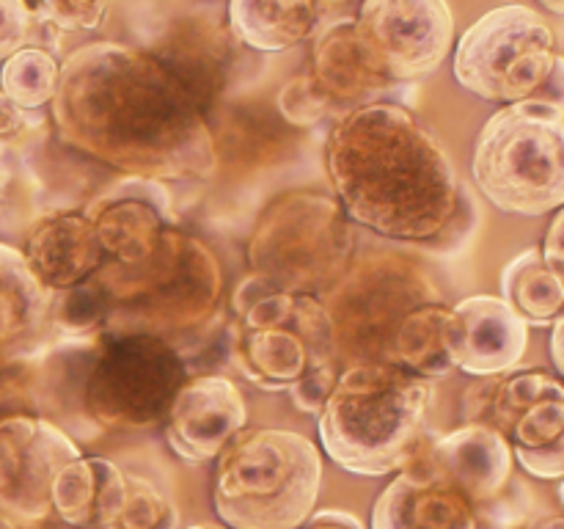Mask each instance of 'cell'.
<instances>
[{
    "label": "cell",
    "instance_id": "cell-10",
    "mask_svg": "<svg viewBox=\"0 0 564 529\" xmlns=\"http://www.w3.org/2000/svg\"><path fill=\"white\" fill-rule=\"evenodd\" d=\"M556 55L554 31L540 11L501 6L460 36L455 77L466 91L488 102H527L545 83Z\"/></svg>",
    "mask_w": 564,
    "mask_h": 529
},
{
    "label": "cell",
    "instance_id": "cell-43",
    "mask_svg": "<svg viewBox=\"0 0 564 529\" xmlns=\"http://www.w3.org/2000/svg\"><path fill=\"white\" fill-rule=\"evenodd\" d=\"M185 529H226V527H215V523H196V527H185Z\"/></svg>",
    "mask_w": 564,
    "mask_h": 529
},
{
    "label": "cell",
    "instance_id": "cell-23",
    "mask_svg": "<svg viewBox=\"0 0 564 529\" xmlns=\"http://www.w3.org/2000/svg\"><path fill=\"white\" fill-rule=\"evenodd\" d=\"M330 11V6L308 0H235L226 6V25L237 44L257 53H281L323 31Z\"/></svg>",
    "mask_w": 564,
    "mask_h": 529
},
{
    "label": "cell",
    "instance_id": "cell-4",
    "mask_svg": "<svg viewBox=\"0 0 564 529\" xmlns=\"http://www.w3.org/2000/svg\"><path fill=\"white\" fill-rule=\"evenodd\" d=\"M323 488V455L295 430H242L215 461L213 505L226 529H303Z\"/></svg>",
    "mask_w": 564,
    "mask_h": 529
},
{
    "label": "cell",
    "instance_id": "cell-31",
    "mask_svg": "<svg viewBox=\"0 0 564 529\" xmlns=\"http://www.w3.org/2000/svg\"><path fill=\"white\" fill-rule=\"evenodd\" d=\"M334 108V99L317 86L312 75H297L281 88L279 110L290 125L312 127Z\"/></svg>",
    "mask_w": 564,
    "mask_h": 529
},
{
    "label": "cell",
    "instance_id": "cell-28",
    "mask_svg": "<svg viewBox=\"0 0 564 529\" xmlns=\"http://www.w3.org/2000/svg\"><path fill=\"white\" fill-rule=\"evenodd\" d=\"M549 397H564V384L556 375L543 373V369H527V373L499 375L494 402L485 428H494L507 439L512 424L523 417L532 406L549 400Z\"/></svg>",
    "mask_w": 564,
    "mask_h": 529
},
{
    "label": "cell",
    "instance_id": "cell-32",
    "mask_svg": "<svg viewBox=\"0 0 564 529\" xmlns=\"http://www.w3.org/2000/svg\"><path fill=\"white\" fill-rule=\"evenodd\" d=\"M33 17L47 22L53 31L72 33V31H94L102 25L108 17L105 3H86V0H53V3L31 6Z\"/></svg>",
    "mask_w": 564,
    "mask_h": 529
},
{
    "label": "cell",
    "instance_id": "cell-25",
    "mask_svg": "<svg viewBox=\"0 0 564 529\" xmlns=\"http://www.w3.org/2000/svg\"><path fill=\"white\" fill-rule=\"evenodd\" d=\"M449 317L452 306H446L444 301L413 309L397 331L394 345H391V364L424 380L446 378L455 373L449 347H446Z\"/></svg>",
    "mask_w": 564,
    "mask_h": 529
},
{
    "label": "cell",
    "instance_id": "cell-16",
    "mask_svg": "<svg viewBox=\"0 0 564 529\" xmlns=\"http://www.w3.org/2000/svg\"><path fill=\"white\" fill-rule=\"evenodd\" d=\"M452 367L474 378L507 375L529 347V325L496 295H471L452 306L446 328Z\"/></svg>",
    "mask_w": 564,
    "mask_h": 529
},
{
    "label": "cell",
    "instance_id": "cell-8",
    "mask_svg": "<svg viewBox=\"0 0 564 529\" xmlns=\"http://www.w3.org/2000/svg\"><path fill=\"white\" fill-rule=\"evenodd\" d=\"M352 226L339 202L323 193H286L257 220L248 262L281 292L325 295L350 264Z\"/></svg>",
    "mask_w": 564,
    "mask_h": 529
},
{
    "label": "cell",
    "instance_id": "cell-11",
    "mask_svg": "<svg viewBox=\"0 0 564 529\" xmlns=\"http://www.w3.org/2000/svg\"><path fill=\"white\" fill-rule=\"evenodd\" d=\"M187 380V361L169 339L110 331L83 397L99 424L138 430L169 417L171 402Z\"/></svg>",
    "mask_w": 564,
    "mask_h": 529
},
{
    "label": "cell",
    "instance_id": "cell-38",
    "mask_svg": "<svg viewBox=\"0 0 564 529\" xmlns=\"http://www.w3.org/2000/svg\"><path fill=\"white\" fill-rule=\"evenodd\" d=\"M303 529H367L356 516L345 510H319L303 523Z\"/></svg>",
    "mask_w": 564,
    "mask_h": 529
},
{
    "label": "cell",
    "instance_id": "cell-3",
    "mask_svg": "<svg viewBox=\"0 0 564 529\" xmlns=\"http://www.w3.org/2000/svg\"><path fill=\"white\" fill-rule=\"evenodd\" d=\"M433 380L391 364H350L317 413L325 457L361 477L402 472L424 444Z\"/></svg>",
    "mask_w": 564,
    "mask_h": 529
},
{
    "label": "cell",
    "instance_id": "cell-1",
    "mask_svg": "<svg viewBox=\"0 0 564 529\" xmlns=\"http://www.w3.org/2000/svg\"><path fill=\"white\" fill-rule=\"evenodd\" d=\"M53 119L61 138L124 176L207 180L215 138L180 77L143 47L91 42L58 66Z\"/></svg>",
    "mask_w": 564,
    "mask_h": 529
},
{
    "label": "cell",
    "instance_id": "cell-2",
    "mask_svg": "<svg viewBox=\"0 0 564 529\" xmlns=\"http://www.w3.org/2000/svg\"><path fill=\"white\" fill-rule=\"evenodd\" d=\"M325 160L347 218L391 240H441L460 215L449 154L402 105H356L328 132Z\"/></svg>",
    "mask_w": 564,
    "mask_h": 529
},
{
    "label": "cell",
    "instance_id": "cell-6",
    "mask_svg": "<svg viewBox=\"0 0 564 529\" xmlns=\"http://www.w3.org/2000/svg\"><path fill=\"white\" fill-rule=\"evenodd\" d=\"M474 182L505 213L545 215L564 207V114L527 99L496 110L479 130Z\"/></svg>",
    "mask_w": 564,
    "mask_h": 529
},
{
    "label": "cell",
    "instance_id": "cell-30",
    "mask_svg": "<svg viewBox=\"0 0 564 529\" xmlns=\"http://www.w3.org/2000/svg\"><path fill=\"white\" fill-rule=\"evenodd\" d=\"M564 433V397H549L529 408L507 433L512 452H534L554 444Z\"/></svg>",
    "mask_w": 564,
    "mask_h": 529
},
{
    "label": "cell",
    "instance_id": "cell-42",
    "mask_svg": "<svg viewBox=\"0 0 564 529\" xmlns=\"http://www.w3.org/2000/svg\"><path fill=\"white\" fill-rule=\"evenodd\" d=\"M0 529H22V527H20V523H14V521H11V518L0 516Z\"/></svg>",
    "mask_w": 564,
    "mask_h": 529
},
{
    "label": "cell",
    "instance_id": "cell-14",
    "mask_svg": "<svg viewBox=\"0 0 564 529\" xmlns=\"http://www.w3.org/2000/svg\"><path fill=\"white\" fill-rule=\"evenodd\" d=\"M171 191L147 176H121L110 182L86 209L105 257L119 264L147 259L171 220Z\"/></svg>",
    "mask_w": 564,
    "mask_h": 529
},
{
    "label": "cell",
    "instance_id": "cell-13",
    "mask_svg": "<svg viewBox=\"0 0 564 529\" xmlns=\"http://www.w3.org/2000/svg\"><path fill=\"white\" fill-rule=\"evenodd\" d=\"M356 28L391 80L438 69L455 42V14L444 0H369Z\"/></svg>",
    "mask_w": 564,
    "mask_h": 529
},
{
    "label": "cell",
    "instance_id": "cell-36",
    "mask_svg": "<svg viewBox=\"0 0 564 529\" xmlns=\"http://www.w3.org/2000/svg\"><path fill=\"white\" fill-rule=\"evenodd\" d=\"M540 253H543L545 264L564 281V207L554 215V220H551Z\"/></svg>",
    "mask_w": 564,
    "mask_h": 529
},
{
    "label": "cell",
    "instance_id": "cell-20",
    "mask_svg": "<svg viewBox=\"0 0 564 529\" xmlns=\"http://www.w3.org/2000/svg\"><path fill=\"white\" fill-rule=\"evenodd\" d=\"M427 457L474 505L490 501L510 485L512 446L494 428L463 424L455 433L427 444Z\"/></svg>",
    "mask_w": 564,
    "mask_h": 529
},
{
    "label": "cell",
    "instance_id": "cell-34",
    "mask_svg": "<svg viewBox=\"0 0 564 529\" xmlns=\"http://www.w3.org/2000/svg\"><path fill=\"white\" fill-rule=\"evenodd\" d=\"M336 380H339V369H336V361L308 369V373L303 375V378L297 380L295 386H290L292 402H295L301 411L319 413V411H323L325 400L330 397V391H334Z\"/></svg>",
    "mask_w": 564,
    "mask_h": 529
},
{
    "label": "cell",
    "instance_id": "cell-37",
    "mask_svg": "<svg viewBox=\"0 0 564 529\" xmlns=\"http://www.w3.org/2000/svg\"><path fill=\"white\" fill-rule=\"evenodd\" d=\"M532 99H538V102H545V105H554L556 110H562L564 114V55H556L549 77H545V83L538 88V94H534Z\"/></svg>",
    "mask_w": 564,
    "mask_h": 529
},
{
    "label": "cell",
    "instance_id": "cell-44",
    "mask_svg": "<svg viewBox=\"0 0 564 529\" xmlns=\"http://www.w3.org/2000/svg\"><path fill=\"white\" fill-rule=\"evenodd\" d=\"M3 185H6V174L0 171V193H3ZM0 204H3V196H0Z\"/></svg>",
    "mask_w": 564,
    "mask_h": 529
},
{
    "label": "cell",
    "instance_id": "cell-9",
    "mask_svg": "<svg viewBox=\"0 0 564 529\" xmlns=\"http://www.w3.org/2000/svg\"><path fill=\"white\" fill-rule=\"evenodd\" d=\"M438 301L427 276L397 257L364 259L347 268L323 295L334 323L336 356L350 358V364H391V345L408 314Z\"/></svg>",
    "mask_w": 564,
    "mask_h": 529
},
{
    "label": "cell",
    "instance_id": "cell-35",
    "mask_svg": "<svg viewBox=\"0 0 564 529\" xmlns=\"http://www.w3.org/2000/svg\"><path fill=\"white\" fill-rule=\"evenodd\" d=\"M33 125L31 110H22L20 105L11 102L3 91H0V149L20 138L28 127Z\"/></svg>",
    "mask_w": 564,
    "mask_h": 529
},
{
    "label": "cell",
    "instance_id": "cell-18",
    "mask_svg": "<svg viewBox=\"0 0 564 529\" xmlns=\"http://www.w3.org/2000/svg\"><path fill=\"white\" fill-rule=\"evenodd\" d=\"M229 33L218 22L198 20L193 14L160 25L152 44H141V47L160 64L169 66L207 114L215 97L224 91L226 75H229L231 44H235V36Z\"/></svg>",
    "mask_w": 564,
    "mask_h": 529
},
{
    "label": "cell",
    "instance_id": "cell-5",
    "mask_svg": "<svg viewBox=\"0 0 564 529\" xmlns=\"http://www.w3.org/2000/svg\"><path fill=\"white\" fill-rule=\"evenodd\" d=\"M113 334L185 331L204 323L220 298V268L204 242L165 229L154 251L135 264L110 262L94 279Z\"/></svg>",
    "mask_w": 564,
    "mask_h": 529
},
{
    "label": "cell",
    "instance_id": "cell-29",
    "mask_svg": "<svg viewBox=\"0 0 564 529\" xmlns=\"http://www.w3.org/2000/svg\"><path fill=\"white\" fill-rule=\"evenodd\" d=\"M105 529H180V510L158 485L127 474L124 499Z\"/></svg>",
    "mask_w": 564,
    "mask_h": 529
},
{
    "label": "cell",
    "instance_id": "cell-19",
    "mask_svg": "<svg viewBox=\"0 0 564 529\" xmlns=\"http://www.w3.org/2000/svg\"><path fill=\"white\" fill-rule=\"evenodd\" d=\"M53 298L17 248L0 242V375L36 356L53 325Z\"/></svg>",
    "mask_w": 564,
    "mask_h": 529
},
{
    "label": "cell",
    "instance_id": "cell-17",
    "mask_svg": "<svg viewBox=\"0 0 564 529\" xmlns=\"http://www.w3.org/2000/svg\"><path fill=\"white\" fill-rule=\"evenodd\" d=\"M369 529H479L474 505L430 463L427 441L378 496Z\"/></svg>",
    "mask_w": 564,
    "mask_h": 529
},
{
    "label": "cell",
    "instance_id": "cell-41",
    "mask_svg": "<svg viewBox=\"0 0 564 529\" xmlns=\"http://www.w3.org/2000/svg\"><path fill=\"white\" fill-rule=\"evenodd\" d=\"M543 9H545V11H554V14L564 17V3H560V0H545Z\"/></svg>",
    "mask_w": 564,
    "mask_h": 529
},
{
    "label": "cell",
    "instance_id": "cell-12",
    "mask_svg": "<svg viewBox=\"0 0 564 529\" xmlns=\"http://www.w3.org/2000/svg\"><path fill=\"white\" fill-rule=\"evenodd\" d=\"M77 457L75 441L50 419L0 417V516L22 529L42 523L53 510L55 474Z\"/></svg>",
    "mask_w": 564,
    "mask_h": 529
},
{
    "label": "cell",
    "instance_id": "cell-40",
    "mask_svg": "<svg viewBox=\"0 0 564 529\" xmlns=\"http://www.w3.org/2000/svg\"><path fill=\"white\" fill-rule=\"evenodd\" d=\"M518 529H564V518H545V521L532 523V527H518Z\"/></svg>",
    "mask_w": 564,
    "mask_h": 529
},
{
    "label": "cell",
    "instance_id": "cell-39",
    "mask_svg": "<svg viewBox=\"0 0 564 529\" xmlns=\"http://www.w3.org/2000/svg\"><path fill=\"white\" fill-rule=\"evenodd\" d=\"M551 361H554L564 384V312L551 325Z\"/></svg>",
    "mask_w": 564,
    "mask_h": 529
},
{
    "label": "cell",
    "instance_id": "cell-24",
    "mask_svg": "<svg viewBox=\"0 0 564 529\" xmlns=\"http://www.w3.org/2000/svg\"><path fill=\"white\" fill-rule=\"evenodd\" d=\"M127 474L105 457H77L53 479L50 501L72 529H105L124 499Z\"/></svg>",
    "mask_w": 564,
    "mask_h": 529
},
{
    "label": "cell",
    "instance_id": "cell-27",
    "mask_svg": "<svg viewBox=\"0 0 564 529\" xmlns=\"http://www.w3.org/2000/svg\"><path fill=\"white\" fill-rule=\"evenodd\" d=\"M58 61L44 47H22L20 53L3 61L0 69V91L20 105L22 110H39L53 102L58 86Z\"/></svg>",
    "mask_w": 564,
    "mask_h": 529
},
{
    "label": "cell",
    "instance_id": "cell-21",
    "mask_svg": "<svg viewBox=\"0 0 564 529\" xmlns=\"http://www.w3.org/2000/svg\"><path fill=\"white\" fill-rule=\"evenodd\" d=\"M28 270L50 295L75 290L102 270V248L86 215H55L28 235Z\"/></svg>",
    "mask_w": 564,
    "mask_h": 529
},
{
    "label": "cell",
    "instance_id": "cell-22",
    "mask_svg": "<svg viewBox=\"0 0 564 529\" xmlns=\"http://www.w3.org/2000/svg\"><path fill=\"white\" fill-rule=\"evenodd\" d=\"M308 75L317 80V86L339 102H361L367 105L369 97L386 91L391 86V77L375 58L369 44L356 28V17H341L330 20L314 39L312 50V72Z\"/></svg>",
    "mask_w": 564,
    "mask_h": 529
},
{
    "label": "cell",
    "instance_id": "cell-15",
    "mask_svg": "<svg viewBox=\"0 0 564 529\" xmlns=\"http://www.w3.org/2000/svg\"><path fill=\"white\" fill-rule=\"evenodd\" d=\"M246 424L248 408L235 380L226 375H196L171 402L165 439L185 463H207L218 461Z\"/></svg>",
    "mask_w": 564,
    "mask_h": 529
},
{
    "label": "cell",
    "instance_id": "cell-7",
    "mask_svg": "<svg viewBox=\"0 0 564 529\" xmlns=\"http://www.w3.org/2000/svg\"><path fill=\"white\" fill-rule=\"evenodd\" d=\"M231 361L262 389H290L308 369L334 364L336 334L323 301L281 292L251 273L231 295Z\"/></svg>",
    "mask_w": 564,
    "mask_h": 529
},
{
    "label": "cell",
    "instance_id": "cell-33",
    "mask_svg": "<svg viewBox=\"0 0 564 529\" xmlns=\"http://www.w3.org/2000/svg\"><path fill=\"white\" fill-rule=\"evenodd\" d=\"M31 6L20 0H0V61H9L31 42Z\"/></svg>",
    "mask_w": 564,
    "mask_h": 529
},
{
    "label": "cell",
    "instance_id": "cell-26",
    "mask_svg": "<svg viewBox=\"0 0 564 529\" xmlns=\"http://www.w3.org/2000/svg\"><path fill=\"white\" fill-rule=\"evenodd\" d=\"M501 301L527 325H554L564 312V281L545 264L540 248H529L501 273Z\"/></svg>",
    "mask_w": 564,
    "mask_h": 529
}]
</instances>
